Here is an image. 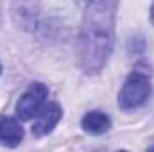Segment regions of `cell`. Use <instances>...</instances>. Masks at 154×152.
<instances>
[{
    "label": "cell",
    "mask_w": 154,
    "mask_h": 152,
    "mask_svg": "<svg viewBox=\"0 0 154 152\" xmlns=\"http://www.w3.org/2000/svg\"><path fill=\"white\" fill-rule=\"evenodd\" d=\"M116 2L99 0L86 5L79 36V65L86 74H97L108 63L115 43Z\"/></svg>",
    "instance_id": "obj_1"
},
{
    "label": "cell",
    "mask_w": 154,
    "mask_h": 152,
    "mask_svg": "<svg viewBox=\"0 0 154 152\" xmlns=\"http://www.w3.org/2000/svg\"><path fill=\"white\" fill-rule=\"evenodd\" d=\"M151 77L145 72H133L124 82L120 93H118V104L124 109H134L151 97Z\"/></svg>",
    "instance_id": "obj_2"
},
{
    "label": "cell",
    "mask_w": 154,
    "mask_h": 152,
    "mask_svg": "<svg viewBox=\"0 0 154 152\" xmlns=\"http://www.w3.org/2000/svg\"><path fill=\"white\" fill-rule=\"evenodd\" d=\"M48 90L45 84L41 82H32L29 86V90L20 97L18 104H16V113L22 120H31L34 116H38L39 111L45 108V100H47Z\"/></svg>",
    "instance_id": "obj_3"
},
{
    "label": "cell",
    "mask_w": 154,
    "mask_h": 152,
    "mask_svg": "<svg viewBox=\"0 0 154 152\" xmlns=\"http://www.w3.org/2000/svg\"><path fill=\"white\" fill-rule=\"evenodd\" d=\"M61 108L57 106V104H48V106H45L39 114L36 116V122L32 123V134H36V136H43V134H48L54 127H56V123L59 122V118H61Z\"/></svg>",
    "instance_id": "obj_4"
},
{
    "label": "cell",
    "mask_w": 154,
    "mask_h": 152,
    "mask_svg": "<svg viewBox=\"0 0 154 152\" xmlns=\"http://www.w3.org/2000/svg\"><path fill=\"white\" fill-rule=\"evenodd\" d=\"M23 138V129L22 125L11 118V116H2L0 118V143L7 147H16Z\"/></svg>",
    "instance_id": "obj_5"
},
{
    "label": "cell",
    "mask_w": 154,
    "mask_h": 152,
    "mask_svg": "<svg viewBox=\"0 0 154 152\" xmlns=\"http://www.w3.org/2000/svg\"><path fill=\"white\" fill-rule=\"evenodd\" d=\"M109 125H111V122H109L108 114L100 113V111L86 113L82 118V129L91 134H102L109 129Z\"/></svg>",
    "instance_id": "obj_6"
},
{
    "label": "cell",
    "mask_w": 154,
    "mask_h": 152,
    "mask_svg": "<svg viewBox=\"0 0 154 152\" xmlns=\"http://www.w3.org/2000/svg\"><path fill=\"white\" fill-rule=\"evenodd\" d=\"M151 18H152V23H154V4H152V7H151Z\"/></svg>",
    "instance_id": "obj_7"
},
{
    "label": "cell",
    "mask_w": 154,
    "mask_h": 152,
    "mask_svg": "<svg viewBox=\"0 0 154 152\" xmlns=\"http://www.w3.org/2000/svg\"><path fill=\"white\" fill-rule=\"evenodd\" d=\"M147 152H154V147H152V149H149V150H147Z\"/></svg>",
    "instance_id": "obj_8"
},
{
    "label": "cell",
    "mask_w": 154,
    "mask_h": 152,
    "mask_svg": "<svg viewBox=\"0 0 154 152\" xmlns=\"http://www.w3.org/2000/svg\"><path fill=\"white\" fill-rule=\"evenodd\" d=\"M118 152H125V150H118Z\"/></svg>",
    "instance_id": "obj_9"
},
{
    "label": "cell",
    "mask_w": 154,
    "mask_h": 152,
    "mask_svg": "<svg viewBox=\"0 0 154 152\" xmlns=\"http://www.w3.org/2000/svg\"><path fill=\"white\" fill-rule=\"evenodd\" d=\"M0 72H2V66H0Z\"/></svg>",
    "instance_id": "obj_10"
}]
</instances>
